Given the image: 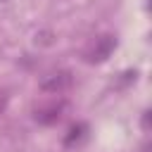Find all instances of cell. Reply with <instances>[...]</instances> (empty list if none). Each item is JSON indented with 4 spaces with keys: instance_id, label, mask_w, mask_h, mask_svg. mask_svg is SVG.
<instances>
[{
    "instance_id": "obj_1",
    "label": "cell",
    "mask_w": 152,
    "mask_h": 152,
    "mask_svg": "<svg viewBox=\"0 0 152 152\" xmlns=\"http://www.w3.org/2000/svg\"><path fill=\"white\" fill-rule=\"evenodd\" d=\"M69 86H71V74H66V71L52 74L48 81H43V90H50V93H62Z\"/></svg>"
},
{
    "instance_id": "obj_2",
    "label": "cell",
    "mask_w": 152,
    "mask_h": 152,
    "mask_svg": "<svg viewBox=\"0 0 152 152\" xmlns=\"http://www.w3.org/2000/svg\"><path fill=\"white\" fill-rule=\"evenodd\" d=\"M112 48H114V40H112L109 36H104V38H100V40L93 45V50L88 52V59H90V62H100V59H104V57L112 52Z\"/></svg>"
},
{
    "instance_id": "obj_3",
    "label": "cell",
    "mask_w": 152,
    "mask_h": 152,
    "mask_svg": "<svg viewBox=\"0 0 152 152\" xmlns=\"http://www.w3.org/2000/svg\"><path fill=\"white\" fill-rule=\"evenodd\" d=\"M0 107H2V97H0Z\"/></svg>"
}]
</instances>
